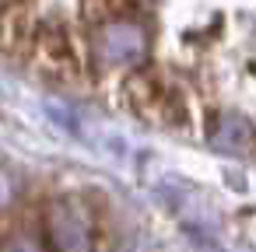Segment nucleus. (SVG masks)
Masks as SVG:
<instances>
[{"instance_id": "nucleus-1", "label": "nucleus", "mask_w": 256, "mask_h": 252, "mask_svg": "<svg viewBox=\"0 0 256 252\" xmlns=\"http://www.w3.org/2000/svg\"><path fill=\"white\" fill-rule=\"evenodd\" d=\"M123 95L130 102V109L148 119V123H158V126H186L190 119V105H186V95L176 81H168L165 74L158 70H140V74H130L126 84H123Z\"/></svg>"}, {"instance_id": "nucleus-2", "label": "nucleus", "mask_w": 256, "mask_h": 252, "mask_svg": "<svg viewBox=\"0 0 256 252\" xmlns=\"http://www.w3.org/2000/svg\"><path fill=\"white\" fill-rule=\"evenodd\" d=\"M42 238L50 252H95V221L78 196H60L46 207Z\"/></svg>"}, {"instance_id": "nucleus-3", "label": "nucleus", "mask_w": 256, "mask_h": 252, "mask_svg": "<svg viewBox=\"0 0 256 252\" xmlns=\"http://www.w3.org/2000/svg\"><path fill=\"white\" fill-rule=\"evenodd\" d=\"M148 49L144 25L130 18H106L92 28V56L102 70H123L134 67Z\"/></svg>"}, {"instance_id": "nucleus-4", "label": "nucleus", "mask_w": 256, "mask_h": 252, "mask_svg": "<svg viewBox=\"0 0 256 252\" xmlns=\"http://www.w3.org/2000/svg\"><path fill=\"white\" fill-rule=\"evenodd\" d=\"M28 42H32V63L42 74L60 77V81L78 77V53H74V42L64 25L46 21L36 32H28Z\"/></svg>"}, {"instance_id": "nucleus-5", "label": "nucleus", "mask_w": 256, "mask_h": 252, "mask_svg": "<svg viewBox=\"0 0 256 252\" xmlns=\"http://www.w3.org/2000/svg\"><path fill=\"white\" fill-rule=\"evenodd\" d=\"M0 252H42V245L28 235H14L8 242H0Z\"/></svg>"}, {"instance_id": "nucleus-6", "label": "nucleus", "mask_w": 256, "mask_h": 252, "mask_svg": "<svg viewBox=\"0 0 256 252\" xmlns=\"http://www.w3.org/2000/svg\"><path fill=\"white\" fill-rule=\"evenodd\" d=\"M11 203H14V186H11V179L4 172H0V214H4Z\"/></svg>"}]
</instances>
